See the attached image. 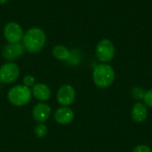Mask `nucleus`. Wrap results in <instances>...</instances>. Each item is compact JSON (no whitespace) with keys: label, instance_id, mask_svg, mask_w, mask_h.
<instances>
[{"label":"nucleus","instance_id":"nucleus-5","mask_svg":"<svg viewBox=\"0 0 152 152\" xmlns=\"http://www.w3.org/2000/svg\"><path fill=\"white\" fill-rule=\"evenodd\" d=\"M20 76V69L14 62H6L0 68V81L4 84L15 82Z\"/></svg>","mask_w":152,"mask_h":152},{"label":"nucleus","instance_id":"nucleus-14","mask_svg":"<svg viewBox=\"0 0 152 152\" xmlns=\"http://www.w3.org/2000/svg\"><path fill=\"white\" fill-rule=\"evenodd\" d=\"M34 132H35V134L36 136H37L38 138H43L47 134V127L45 125H44L43 123H40L38 125H37L35 126V129H34Z\"/></svg>","mask_w":152,"mask_h":152},{"label":"nucleus","instance_id":"nucleus-4","mask_svg":"<svg viewBox=\"0 0 152 152\" xmlns=\"http://www.w3.org/2000/svg\"><path fill=\"white\" fill-rule=\"evenodd\" d=\"M96 56L102 62L110 61L115 55V47L109 39H102L96 45Z\"/></svg>","mask_w":152,"mask_h":152},{"label":"nucleus","instance_id":"nucleus-8","mask_svg":"<svg viewBox=\"0 0 152 152\" xmlns=\"http://www.w3.org/2000/svg\"><path fill=\"white\" fill-rule=\"evenodd\" d=\"M24 47L20 43L17 44H8L3 49V56L5 60L14 61L24 54Z\"/></svg>","mask_w":152,"mask_h":152},{"label":"nucleus","instance_id":"nucleus-10","mask_svg":"<svg viewBox=\"0 0 152 152\" xmlns=\"http://www.w3.org/2000/svg\"><path fill=\"white\" fill-rule=\"evenodd\" d=\"M75 114L73 110L68 107H62L58 109L53 115L54 120L61 125H68L74 119Z\"/></svg>","mask_w":152,"mask_h":152},{"label":"nucleus","instance_id":"nucleus-12","mask_svg":"<svg viewBox=\"0 0 152 152\" xmlns=\"http://www.w3.org/2000/svg\"><path fill=\"white\" fill-rule=\"evenodd\" d=\"M31 93L36 99H37L41 102L47 101L51 97V90H50L49 86L45 84H41V83L36 84L33 86Z\"/></svg>","mask_w":152,"mask_h":152},{"label":"nucleus","instance_id":"nucleus-1","mask_svg":"<svg viewBox=\"0 0 152 152\" xmlns=\"http://www.w3.org/2000/svg\"><path fill=\"white\" fill-rule=\"evenodd\" d=\"M46 37L44 30L40 28H31L23 36L22 45L26 51L31 53H39L45 45Z\"/></svg>","mask_w":152,"mask_h":152},{"label":"nucleus","instance_id":"nucleus-19","mask_svg":"<svg viewBox=\"0 0 152 152\" xmlns=\"http://www.w3.org/2000/svg\"><path fill=\"white\" fill-rule=\"evenodd\" d=\"M8 0H0V4H4L7 2Z\"/></svg>","mask_w":152,"mask_h":152},{"label":"nucleus","instance_id":"nucleus-15","mask_svg":"<svg viewBox=\"0 0 152 152\" xmlns=\"http://www.w3.org/2000/svg\"><path fill=\"white\" fill-rule=\"evenodd\" d=\"M23 86H27V87H31V86H35V78L33 76L31 75H28L26 77H24L23 78Z\"/></svg>","mask_w":152,"mask_h":152},{"label":"nucleus","instance_id":"nucleus-9","mask_svg":"<svg viewBox=\"0 0 152 152\" xmlns=\"http://www.w3.org/2000/svg\"><path fill=\"white\" fill-rule=\"evenodd\" d=\"M33 118L38 123H45L48 120L51 115V108L49 105L44 102L37 103L32 111Z\"/></svg>","mask_w":152,"mask_h":152},{"label":"nucleus","instance_id":"nucleus-2","mask_svg":"<svg viewBox=\"0 0 152 152\" xmlns=\"http://www.w3.org/2000/svg\"><path fill=\"white\" fill-rule=\"evenodd\" d=\"M115 79V71L108 64L97 65L93 72V80L94 85L99 88H107L112 85Z\"/></svg>","mask_w":152,"mask_h":152},{"label":"nucleus","instance_id":"nucleus-16","mask_svg":"<svg viewBox=\"0 0 152 152\" xmlns=\"http://www.w3.org/2000/svg\"><path fill=\"white\" fill-rule=\"evenodd\" d=\"M143 101L145 102V105L149 106L150 108H152V89H150L148 92L145 93Z\"/></svg>","mask_w":152,"mask_h":152},{"label":"nucleus","instance_id":"nucleus-18","mask_svg":"<svg viewBox=\"0 0 152 152\" xmlns=\"http://www.w3.org/2000/svg\"><path fill=\"white\" fill-rule=\"evenodd\" d=\"M132 152H151V150L150 149V147H148L147 145L142 144V145H138L136 146Z\"/></svg>","mask_w":152,"mask_h":152},{"label":"nucleus","instance_id":"nucleus-7","mask_svg":"<svg viewBox=\"0 0 152 152\" xmlns=\"http://www.w3.org/2000/svg\"><path fill=\"white\" fill-rule=\"evenodd\" d=\"M56 98L58 102L63 107L69 106L75 101L76 91L73 86L69 85H63L59 88Z\"/></svg>","mask_w":152,"mask_h":152},{"label":"nucleus","instance_id":"nucleus-3","mask_svg":"<svg viewBox=\"0 0 152 152\" xmlns=\"http://www.w3.org/2000/svg\"><path fill=\"white\" fill-rule=\"evenodd\" d=\"M32 93L30 89L25 86H15L12 87L8 94L7 98L9 102L14 106H24L31 100Z\"/></svg>","mask_w":152,"mask_h":152},{"label":"nucleus","instance_id":"nucleus-6","mask_svg":"<svg viewBox=\"0 0 152 152\" xmlns=\"http://www.w3.org/2000/svg\"><path fill=\"white\" fill-rule=\"evenodd\" d=\"M4 36L6 41L10 44L20 43L23 38V30L21 27L13 21L8 22L4 28Z\"/></svg>","mask_w":152,"mask_h":152},{"label":"nucleus","instance_id":"nucleus-13","mask_svg":"<svg viewBox=\"0 0 152 152\" xmlns=\"http://www.w3.org/2000/svg\"><path fill=\"white\" fill-rule=\"evenodd\" d=\"M52 53L53 57L59 61H67L70 58V52L64 45H55L53 48Z\"/></svg>","mask_w":152,"mask_h":152},{"label":"nucleus","instance_id":"nucleus-17","mask_svg":"<svg viewBox=\"0 0 152 152\" xmlns=\"http://www.w3.org/2000/svg\"><path fill=\"white\" fill-rule=\"evenodd\" d=\"M133 94H134V96L135 99H143L145 93L141 88L135 87L134 89V91H133Z\"/></svg>","mask_w":152,"mask_h":152},{"label":"nucleus","instance_id":"nucleus-11","mask_svg":"<svg viewBox=\"0 0 152 152\" xmlns=\"http://www.w3.org/2000/svg\"><path fill=\"white\" fill-rule=\"evenodd\" d=\"M131 116L133 120L136 123H142L145 121L148 116V110L146 105L142 102H136L132 108Z\"/></svg>","mask_w":152,"mask_h":152}]
</instances>
